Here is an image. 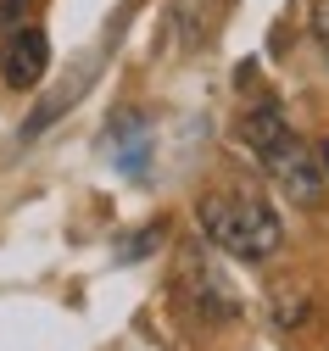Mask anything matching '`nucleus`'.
<instances>
[{"mask_svg":"<svg viewBox=\"0 0 329 351\" xmlns=\"http://www.w3.org/2000/svg\"><path fill=\"white\" fill-rule=\"evenodd\" d=\"M196 217H201V234L218 251L240 256V262H262V256L279 251V240H285L273 206L257 201V195H207L196 206Z\"/></svg>","mask_w":329,"mask_h":351,"instance_id":"obj_1","label":"nucleus"},{"mask_svg":"<svg viewBox=\"0 0 329 351\" xmlns=\"http://www.w3.org/2000/svg\"><path fill=\"white\" fill-rule=\"evenodd\" d=\"M257 162L273 173V184L285 190L296 206H307V212H318V206H324V167H318L313 145H302V140H296V128H291V134L279 140L273 151H262Z\"/></svg>","mask_w":329,"mask_h":351,"instance_id":"obj_2","label":"nucleus"},{"mask_svg":"<svg viewBox=\"0 0 329 351\" xmlns=\"http://www.w3.org/2000/svg\"><path fill=\"white\" fill-rule=\"evenodd\" d=\"M45 73H51V34L39 23L6 28V39H0V78H6V90H34Z\"/></svg>","mask_w":329,"mask_h":351,"instance_id":"obj_3","label":"nucleus"},{"mask_svg":"<svg viewBox=\"0 0 329 351\" xmlns=\"http://www.w3.org/2000/svg\"><path fill=\"white\" fill-rule=\"evenodd\" d=\"M313 39H318V51H324V62H329V0L313 6Z\"/></svg>","mask_w":329,"mask_h":351,"instance_id":"obj_4","label":"nucleus"},{"mask_svg":"<svg viewBox=\"0 0 329 351\" xmlns=\"http://www.w3.org/2000/svg\"><path fill=\"white\" fill-rule=\"evenodd\" d=\"M23 6H28V0H0V34L23 23Z\"/></svg>","mask_w":329,"mask_h":351,"instance_id":"obj_5","label":"nucleus"},{"mask_svg":"<svg viewBox=\"0 0 329 351\" xmlns=\"http://www.w3.org/2000/svg\"><path fill=\"white\" fill-rule=\"evenodd\" d=\"M318 167H324V179H329V140L318 145Z\"/></svg>","mask_w":329,"mask_h":351,"instance_id":"obj_6","label":"nucleus"}]
</instances>
